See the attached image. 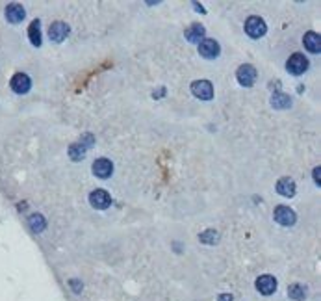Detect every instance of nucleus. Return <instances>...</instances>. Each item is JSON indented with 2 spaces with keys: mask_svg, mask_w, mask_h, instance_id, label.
Masks as SVG:
<instances>
[{
  "mask_svg": "<svg viewBox=\"0 0 321 301\" xmlns=\"http://www.w3.org/2000/svg\"><path fill=\"white\" fill-rule=\"evenodd\" d=\"M303 43H305V49L312 54H317L321 50V38L316 32H306L305 38H303Z\"/></svg>",
  "mask_w": 321,
  "mask_h": 301,
  "instance_id": "obj_12",
  "label": "nucleus"
},
{
  "mask_svg": "<svg viewBox=\"0 0 321 301\" xmlns=\"http://www.w3.org/2000/svg\"><path fill=\"white\" fill-rule=\"evenodd\" d=\"M24 15H26V11H24V8H22L21 4H10L8 8H6V19L10 22H13V24H17V22H21L22 19H24Z\"/></svg>",
  "mask_w": 321,
  "mask_h": 301,
  "instance_id": "obj_11",
  "label": "nucleus"
},
{
  "mask_svg": "<svg viewBox=\"0 0 321 301\" xmlns=\"http://www.w3.org/2000/svg\"><path fill=\"white\" fill-rule=\"evenodd\" d=\"M204 26L202 24H191L190 28H186V32H184V36H186V39L188 41H191V43H197V41H201L202 38H204Z\"/></svg>",
  "mask_w": 321,
  "mask_h": 301,
  "instance_id": "obj_15",
  "label": "nucleus"
},
{
  "mask_svg": "<svg viewBox=\"0 0 321 301\" xmlns=\"http://www.w3.org/2000/svg\"><path fill=\"white\" fill-rule=\"evenodd\" d=\"M199 52H201L202 58L206 59H213L218 58L221 49H219V43L218 41H213V39H202L201 43H199Z\"/></svg>",
  "mask_w": 321,
  "mask_h": 301,
  "instance_id": "obj_9",
  "label": "nucleus"
},
{
  "mask_svg": "<svg viewBox=\"0 0 321 301\" xmlns=\"http://www.w3.org/2000/svg\"><path fill=\"white\" fill-rule=\"evenodd\" d=\"M271 106L277 108V110H284V108H290V106H292V99H290L286 93L278 92V93H275V95H273Z\"/></svg>",
  "mask_w": 321,
  "mask_h": 301,
  "instance_id": "obj_16",
  "label": "nucleus"
},
{
  "mask_svg": "<svg viewBox=\"0 0 321 301\" xmlns=\"http://www.w3.org/2000/svg\"><path fill=\"white\" fill-rule=\"evenodd\" d=\"M89 203H91L93 208L97 210H106L112 204V197H110L108 192H104V190H95L89 194Z\"/></svg>",
  "mask_w": 321,
  "mask_h": 301,
  "instance_id": "obj_7",
  "label": "nucleus"
},
{
  "mask_svg": "<svg viewBox=\"0 0 321 301\" xmlns=\"http://www.w3.org/2000/svg\"><path fill=\"white\" fill-rule=\"evenodd\" d=\"M273 218H275V221H277L278 225H284V227L294 225L295 221H297V216H295L294 210L290 208V206H284V204H280V206L275 208Z\"/></svg>",
  "mask_w": 321,
  "mask_h": 301,
  "instance_id": "obj_3",
  "label": "nucleus"
},
{
  "mask_svg": "<svg viewBox=\"0 0 321 301\" xmlns=\"http://www.w3.org/2000/svg\"><path fill=\"white\" fill-rule=\"evenodd\" d=\"M256 290L264 294V296H271L277 290V279L273 275H260L256 279Z\"/></svg>",
  "mask_w": 321,
  "mask_h": 301,
  "instance_id": "obj_8",
  "label": "nucleus"
},
{
  "mask_svg": "<svg viewBox=\"0 0 321 301\" xmlns=\"http://www.w3.org/2000/svg\"><path fill=\"white\" fill-rule=\"evenodd\" d=\"M266 32H267V26H266V22H264V19H260V17L253 15L245 21V34H247L249 38L258 39Z\"/></svg>",
  "mask_w": 321,
  "mask_h": 301,
  "instance_id": "obj_2",
  "label": "nucleus"
},
{
  "mask_svg": "<svg viewBox=\"0 0 321 301\" xmlns=\"http://www.w3.org/2000/svg\"><path fill=\"white\" fill-rule=\"evenodd\" d=\"M114 171V166L108 158H98V160L93 162V173L97 175L98 178H108Z\"/></svg>",
  "mask_w": 321,
  "mask_h": 301,
  "instance_id": "obj_10",
  "label": "nucleus"
},
{
  "mask_svg": "<svg viewBox=\"0 0 321 301\" xmlns=\"http://www.w3.org/2000/svg\"><path fill=\"white\" fill-rule=\"evenodd\" d=\"M199 240H201L202 244H216L219 240V234H218V231H213V229H208V231H204V232H201V236H199Z\"/></svg>",
  "mask_w": 321,
  "mask_h": 301,
  "instance_id": "obj_20",
  "label": "nucleus"
},
{
  "mask_svg": "<svg viewBox=\"0 0 321 301\" xmlns=\"http://www.w3.org/2000/svg\"><path fill=\"white\" fill-rule=\"evenodd\" d=\"M277 194H280L282 197H294L295 195V183L294 178L282 177L277 183Z\"/></svg>",
  "mask_w": 321,
  "mask_h": 301,
  "instance_id": "obj_13",
  "label": "nucleus"
},
{
  "mask_svg": "<svg viewBox=\"0 0 321 301\" xmlns=\"http://www.w3.org/2000/svg\"><path fill=\"white\" fill-rule=\"evenodd\" d=\"M28 38H30L33 47L41 45V24H39V21H32V24L28 26Z\"/></svg>",
  "mask_w": 321,
  "mask_h": 301,
  "instance_id": "obj_17",
  "label": "nucleus"
},
{
  "mask_svg": "<svg viewBox=\"0 0 321 301\" xmlns=\"http://www.w3.org/2000/svg\"><path fill=\"white\" fill-rule=\"evenodd\" d=\"M67 34H69V26H67L65 22H61V21H56L52 26H50L49 30V36L50 39H54V41H63V39L67 38Z\"/></svg>",
  "mask_w": 321,
  "mask_h": 301,
  "instance_id": "obj_14",
  "label": "nucleus"
},
{
  "mask_svg": "<svg viewBox=\"0 0 321 301\" xmlns=\"http://www.w3.org/2000/svg\"><path fill=\"white\" fill-rule=\"evenodd\" d=\"M191 93L195 95L197 99H202V101H210L213 97V86L210 80H195L191 84Z\"/></svg>",
  "mask_w": 321,
  "mask_h": 301,
  "instance_id": "obj_4",
  "label": "nucleus"
},
{
  "mask_svg": "<svg viewBox=\"0 0 321 301\" xmlns=\"http://www.w3.org/2000/svg\"><path fill=\"white\" fill-rule=\"evenodd\" d=\"M28 225H30V229H32L33 232H41L45 231L47 221H45V218L41 214H32L28 218Z\"/></svg>",
  "mask_w": 321,
  "mask_h": 301,
  "instance_id": "obj_18",
  "label": "nucleus"
},
{
  "mask_svg": "<svg viewBox=\"0 0 321 301\" xmlns=\"http://www.w3.org/2000/svg\"><path fill=\"white\" fill-rule=\"evenodd\" d=\"M288 296L295 301H303L306 297V288L303 285H299V283H295V285H292L288 288Z\"/></svg>",
  "mask_w": 321,
  "mask_h": 301,
  "instance_id": "obj_19",
  "label": "nucleus"
},
{
  "mask_svg": "<svg viewBox=\"0 0 321 301\" xmlns=\"http://www.w3.org/2000/svg\"><path fill=\"white\" fill-rule=\"evenodd\" d=\"M286 69H288L290 75H295V76L303 75V73L308 69V59H306L305 54H299V52L292 54L288 58V62H286Z\"/></svg>",
  "mask_w": 321,
  "mask_h": 301,
  "instance_id": "obj_1",
  "label": "nucleus"
},
{
  "mask_svg": "<svg viewBox=\"0 0 321 301\" xmlns=\"http://www.w3.org/2000/svg\"><path fill=\"white\" fill-rule=\"evenodd\" d=\"M10 86L15 93L24 95V93L30 92V87H32V80H30V76H28L26 73H17V75L11 76Z\"/></svg>",
  "mask_w": 321,
  "mask_h": 301,
  "instance_id": "obj_5",
  "label": "nucleus"
},
{
  "mask_svg": "<svg viewBox=\"0 0 321 301\" xmlns=\"http://www.w3.org/2000/svg\"><path fill=\"white\" fill-rule=\"evenodd\" d=\"M219 301H232V296H230V294H221Z\"/></svg>",
  "mask_w": 321,
  "mask_h": 301,
  "instance_id": "obj_22",
  "label": "nucleus"
},
{
  "mask_svg": "<svg viewBox=\"0 0 321 301\" xmlns=\"http://www.w3.org/2000/svg\"><path fill=\"white\" fill-rule=\"evenodd\" d=\"M236 78H238V82H240L241 86L251 87L253 84H255V80H256V69L253 67V65H249V64L240 65V67H238V71H236Z\"/></svg>",
  "mask_w": 321,
  "mask_h": 301,
  "instance_id": "obj_6",
  "label": "nucleus"
},
{
  "mask_svg": "<svg viewBox=\"0 0 321 301\" xmlns=\"http://www.w3.org/2000/svg\"><path fill=\"white\" fill-rule=\"evenodd\" d=\"M319 173H321V169H319V167H316V169H314V180H316V184H319V183H321Z\"/></svg>",
  "mask_w": 321,
  "mask_h": 301,
  "instance_id": "obj_21",
  "label": "nucleus"
}]
</instances>
